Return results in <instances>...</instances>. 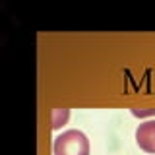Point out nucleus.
<instances>
[{"mask_svg":"<svg viewBox=\"0 0 155 155\" xmlns=\"http://www.w3.org/2000/svg\"><path fill=\"white\" fill-rule=\"evenodd\" d=\"M54 155H89V140L80 130H66L54 138Z\"/></svg>","mask_w":155,"mask_h":155,"instance_id":"nucleus-1","label":"nucleus"},{"mask_svg":"<svg viewBox=\"0 0 155 155\" xmlns=\"http://www.w3.org/2000/svg\"><path fill=\"white\" fill-rule=\"evenodd\" d=\"M136 143L147 153H155V118L145 120L136 128Z\"/></svg>","mask_w":155,"mask_h":155,"instance_id":"nucleus-2","label":"nucleus"},{"mask_svg":"<svg viewBox=\"0 0 155 155\" xmlns=\"http://www.w3.org/2000/svg\"><path fill=\"white\" fill-rule=\"evenodd\" d=\"M68 116H70V110L68 109H54L52 110V128L58 130L60 126H64L68 122Z\"/></svg>","mask_w":155,"mask_h":155,"instance_id":"nucleus-3","label":"nucleus"},{"mask_svg":"<svg viewBox=\"0 0 155 155\" xmlns=\"http://www.w3.org/2000/svg\"><path fill=\"white\" fill-rule=\"evenodd\" d=\"M132 113L136 114V116H147V114H155V109H151V110H132Z\"/></svg>","mask_w":155,"mask_h":155,"instance_id":"nucleus-4","label":"nucleus"}]
</instances>
